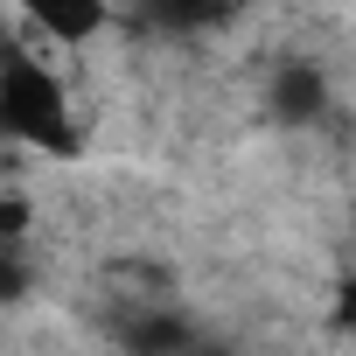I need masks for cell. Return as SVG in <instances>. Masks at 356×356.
I'll list each match as a JSON object with an SVG mask.
<instances>
[{
	"label": "cell",
	"mask_w": 356,
	"mask_h": 356,
	"mask_svg": "<svg viewBox=\"0 0 356 356\" xmlns=\"http://www.w3.org/2000/svg\"><path fill=\"white\" fill-rule=\"evenodd\" d=\"M0 140L22 154H42V161H77V147H84L70 84L15 29H0Z\"/></svg>",
	"instance_id": "cell-1"
},
{
	"label": "cell",
	"mask_w": 356,
	"mask_h": 356,
	"mask_svg": "<svg viewBox=\"0 0 356 356\" xmlns=\"http://www.w3.org/2000/svg\"><path fill=\"white\" fill-rule=\"evenodd\" d=\"M266 112H273V126H286V133H314V126L328 119V70L286 56V63L266 77Z\"/></svg>",
	"instance_id": "cell-3"
},
{
	"label": "cell",
	"mask_w": 356,
	"mask_h": 356,
	"mask_svg": "<svg viewBox=\"0 0 356 356\" xmlns=\"http://www.w3.org/2000/svg\"><path fill=\"white\" fill-rule=\"evenodd\" d=\"M245 0H133L126 22L154 42H196V35H217L238 22Z\"/></svg>",
	"instance_id": "cell-2"
},
{
	"label": "cell",
	"mask_w": 356,
	"mask_h": 356,
	"mask_svg": "<svg viewBox=\"0 0 356 356\" xmlns=\"http://www.w3.org/2000/svg\"><path fill=\"white\" fill-rule=\"evenodd\" d=\"M119 342H133V349H189L196 342V321L175 314V307H147V314H133L119 328Z\"/></svg>",
	"instance_id": "cell-5"
},
{
	"label": "cell",
	"mask_w": 356,
	"mask_h": 356,
	"mask_svg": "<svg viewBox=\"0 0 356 356\" xmlns=\"http://www.w3.org/2000/svg\"><path fill=\"white\" fill-rule=\"evenodd\" d=\"M15 8H22V22H29L42 42H56V49H84V42H98L105 22H112V0H15Z\"/></svg>",
	"instance_id": "cell-4"
},
{
	"label": "cell",
	"mask_w": 356,
	"mask_h": 356,
	"mask_svg": "<svg viewBox=\"0 0 356 356\" xmlns=\"http://www.w3.org/2000/svg\"><path fill=\"white\" fill-rule=\"evenodd\" d=\"M29 286H35V273H29V252H22V238H8V231H0V307L29 300Z\"/></svg>",
	"instance_id": "cell-6"
}]
</instances>
